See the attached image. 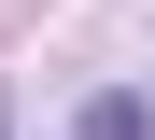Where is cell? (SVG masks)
<instances>
[{"label": "cell", "mask_w": 155, "mask_h": 140, "mask_svg": "<svg viewBox=\"0 0 155 140\" xmlns=\"http://www.w3.org/2000/svg\"><path fill=\"white\" fill-rule=\"evenodd\" d=\"M0 140H14V98H0Z\"/></svg>", "instance_id": "7a4b0ae2"}, {"label": "cell", "mask_w": 155, "mask_h": 140, "mask_svg": "<svg viewBox=\"0 0 155 140\" xmlns=\"http://www.w3.org/2000/svg\"><path fill=\"white\" fill-rule=\"evenodd\" d=\"M141 126H155L141 84H99V98H85V140H141Z\"/></svg>", "instance_id": "6da1fadb"}]
</instances>
